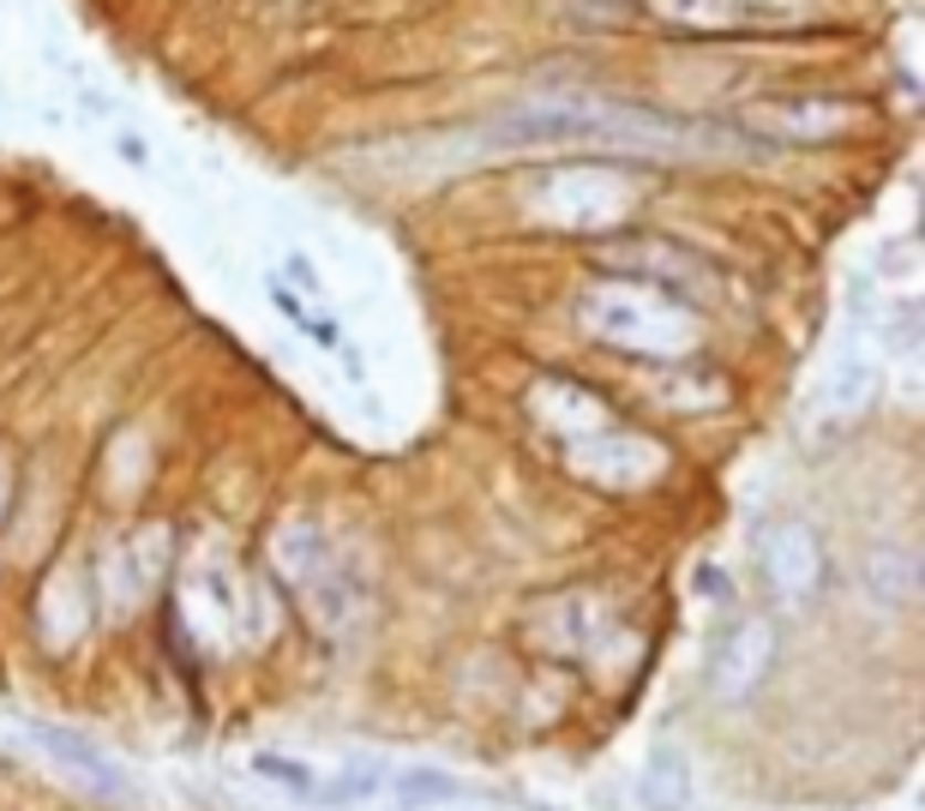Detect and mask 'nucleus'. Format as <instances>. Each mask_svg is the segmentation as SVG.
<instances>
[{"label": "nucleus", "instance_id": "nucleus-1", "mask_svg": "<svg viewBox=\"0 0 925 811\" xmlns=\"http://www.w3.org/2000/svg\"><path fill=\"white\" fill-rule=\"evenodd\" d=\"M36 739H43V746H54L66 763L78 769V776H91L96 788H108V793H120V788H127V781H120L115 769L103 763V751H96V746H85V739H78V734H61V727H36Z\"/></svg>", "mask_w": 925, "mask_h": 811}, {"label": "nucleus", "instance_id": "nucleus-2", "mask_svg": "<svg viewBox=\"0 0 925 811\" xmlns=\"http://www.w3.org/2000/svg\"><path fill=\"white\" fill-rule=\"evenodd\" d=\"M253 776L283 781V788H295V793H313V788H319V781H313V769H301L295 758H277V751H259V758H253Z\"/></svg>", "mask_w": 925, "mask_h": 811}, {"label": "nucleus", "instance_id": "nucleus-3", "mask_svg": "<svg viewBox=\"0 0 925 811\" xmlns=\"http://www.w3.org/2000/svg\"><path fill=\"white\" fill-rule=\"evenodd\" d=\"M397 788H403L409 800H458L463 781L458 776H433V769H409V776H397Z\"/></svg>", "mask_w": 925, "mask_h": 811}, {"label": "nucleus", "instance_id": "nucleus-4", "mask_svg": "<svg viewBox=\"0 0 925 811\" xmlns=\"http://www.w3.org/2000/svg\"><path fill=\"white\" fill-rule=\"evenodd\" d=\"M301 331H307L313 343H319V349H343V331H337V319H307V325H301Z\"/></svg>", "mask_w": 925, "mask_h": 811}, {"label": "nucleus", "instance_id": "nucleus-5", "mask_svg": "<svg viewBox=\"0 0 925 811\" xmlns=\"http://www.w3.org/2000/svg\"><path fill=\"white\" fill-rule=\"evenodd\" d=\"M271 301H277V313H288V319H295V325H307V307H301V295H295V288L271 283Z\"/></svg>", "mask_w": 925, "mask_h": 811}, {"label": "nucleus", "instance_id": "nucleus-6", "mask_svg": "<svg viewBox=\"0 0 925 811\" xmlns=\"http://www.w3.org/2000/svg\"><path fill=\"white\" fill-rule=\"evenodd\" d=\"M288 277H295L301 288H307V295H319V271H313V265H307V259H301V253L288 259Z\"/></svg>", "mask_w": 925, "mask_h": 811}]
</instances>
